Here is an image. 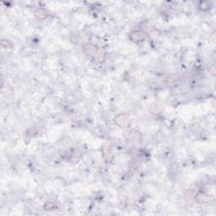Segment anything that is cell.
<instances>
[{
  "label": "cell",
  "instance_id": "cell-1",
  "mask_svg": "<svg viewBox=\"0 0 216 216\" xmlns=\"http://www.w3.org/2000/svg\"><path fill=\"white\" fill-rule=\"evenodd\" d=\"M83 50L85 52V54L91 57L92 58L97 62H103L105 59L106 55H105L104 51L95 45L90 44V43L84 44L83 46Z\"/></svg>",
  "mask_w": 216,
  "mask_h": 216
},
{
  "label": "cell",
  "instance_id": "cell-2",
  "mask_svg": "<svg viewBox=\"0 0 216 216\" xmlns=\"http://www.w3.org/2000/svg\"><path fill=\"white\" fill-rule=\"evenodd\" d=\"M114 122L119 127L125 128L129 125L130 120H129V117L126 114H118L114 118Z\"/></svg>",
  "mask_w": 216,
  "mask_h": 216
},
{
  "label": "cell",
  "instance_id": "cell-3",
  "mask_svg": "<svg viewBox=\"0 0 216 216\" xmlns=\"http://www.w3.org/2000/svg\"><path fill=\"white\" fill-rule=\"evenodd\" d=\"M145 37H146V34L142 30H133L129 34V38L133 41H136V42L143 41L145 39Z\"/></svg>",
  "mask_w": 216,
  "mask_h": 216
},
{
  "label": "cell",
  "instance_id": "cell-4",
  "mask_svg": "<svg viewBox=\"0 0 216 216\" xmlns=\"http://www.w3.org/2000/svg\"><path fill=\"white\" fill-rule=\"evenodd\" d=\"M35 15L37 19H44L48 17V12L45 9H38L36 13H35Z\"/></svg>",
  "mask_w": 216,
  "mask_h": 216
},
{
  "label": "cell",
  "instance_id": "cell-5",
  "mask_svg": "<svg viewBox=\"0 0 216 216\" xmlns=\"http://www.w3.org/2000/svg\"><path fill=\"white\" fill-rule=\"evenodd\" d=\"M196 199L198 203L200 204H205V203H209L210 198L208 195H206L204 193H199L197 194L196 196Z\"/></svg>",
  "mask_w": 216,
  "mask_h": 216
},
{
  "label": "cell",
  "instance_id": "cell-6",
  "mask_svg": "<svg viewBox=\"0 0 216 216\" xmlns=\"http://www.w3.org/2000/svg\"><path fill=\"white\" fill-rule=\"evenodd\" d=\"M150 110L153 114H158L163 110V107H162L160 104L154 103V104H152V105L150 106Z\"/></svg>",
  "mask_w": 216,
  "mask_h": 216
},
{
  "label": "cell",
  "instance_id": "cell-7",
  "mask_svg": "<svg viewBox=\"0 0 216 216\" xmlns=\"http://www.w3.org/2000/svg\"><path fill=\"white\" fill-rule=\"evenodd\" d=\"M53 207H54V205L51 204V203H48L47 204L45 205V209H46V210H51V209H53Z\"/></svg>",
  "mask_w": 216,
  "mask_h": 216
}]
</instances>
